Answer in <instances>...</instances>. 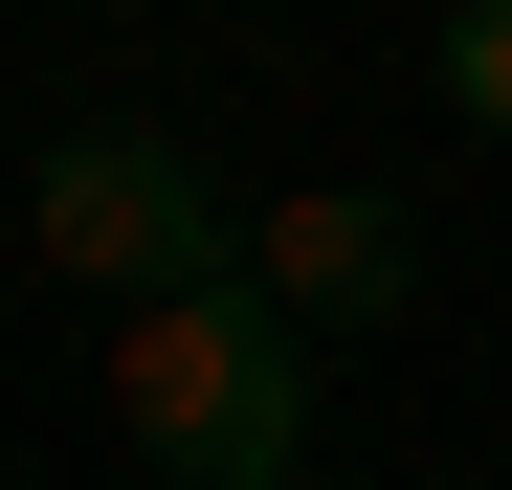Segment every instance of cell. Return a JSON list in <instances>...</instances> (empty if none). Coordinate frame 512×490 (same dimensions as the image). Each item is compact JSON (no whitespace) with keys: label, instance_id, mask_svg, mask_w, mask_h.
<instances>
[{"label":"cell","instance_id":"obj_1","mask_svg":"<svg viewBox=\"0 0 512 490\" xmlns=\"http://www.w3.org/2000/svg\"><path fill=\"white\" fill-rule=\"evenodd\" d=\"M112 424L156 490H290L312 468V335L268 290H201V312H134L112 335Z\"/></svg>","mask_w":512,"mask_h":490},{"label":"cell","instance_id":"obj_3","mask_svg":"<svg viewBox=\"0 0 512 490\" xmlns=\"http://www.w3.org/2000/svg\"><path fill=\"white\" fill-rule=\"evenodd\" d=\"M245 290H268L290 335H379V312L423 290V223L379 179H290V201H245Z\"/></svg>","mask_w":512,"mask_h":490},{"label":"cell","instance_id":"obj_2","mask_svg":"<svg viewBox=\"0 0 512 490\" xmlns=\"http://www.w3.org/2000/svg\"><path fill=\"white\" fill-rule=\"evenodd\" d=\"M23 245H45L67 290H112V312H201V290H245V201L201 179L179 134H134V112L45 134V179H23Z\"/></svg>","mask_w":512,"mask_h":490},{"label":"cell","instance_id":"obj_4","mask_svg":"<svg viewBox=\"0 0 512 490\" xmlns=\"http://www.w3.org/2000/svg\"><path fill=\"white\" fill-rule=\"evenodd\" d=\"M423 67H446V112H468V134H512V0H468Z\"/></svg>","mask_w":512,"mask_h":490}]
</instances>
